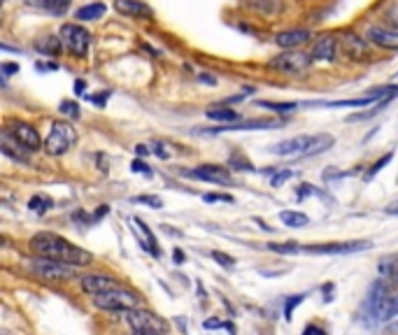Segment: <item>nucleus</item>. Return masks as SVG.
Masks as SVG:
<instances>
[{
  "instance_id": "6ab92c4d",
  "label": "nucleus",
  "mask_w": 398,
  "mask_h": 335,
  "mask_svg": "<svg viewBox=\"0 0 398 335\" xmlns=\"http://www.w3.org/2000/svg\"><path fill=\"white\" fill-rule=\"evenodd\" d=\"M310 38H312V33H310V31H306V28H296V31L277 33L275 42H277L279 47H284V49H298V47H303L306 42H310Z\"/></svg>"
},
{
  "instance_id": "ddd939ff",
  "label": "nucleus",
  "mask_w": 398,
  "mask_h": 335,
  "mask_svg": "<svg viewBox=\"0 0 398 335\" xmlns=\"http://www.w3.org/2000/svg\"><path fill=\"white\" fill-rule=\"evenodd\" d=\"M189 177L203 179V182H212V184H231V170L224 166H214V163H205V166H198L194 170H189Z\"/></svg>"
},
{
  "instance_id": "f8f14e48",
  "label": "nucleus",
  "mask_w": 398,
  "mask_h": 335,
  "mask_svg": "<svg viewBox=\"0 0 398 335\" xmlns=\"http://www.w3.org/2000/svg\"><path fill=\"white\" fill-rule=\"evenodd\" d=\"M371 243H326V245H308L303 247L306 254H354V251L368 249Z\"/></svg>"
},
{
  "instance_id": "f3484780",
  "label": "nucleus",
  "mask_w": 398,
  "mask_h": 335,
  "mask_svg": "<svg viewBox=\"0 0 398 335\" xmlns=\"http://www.w3.org/2000/svg\"><path fill=\"white\" fill-rule=\"evenodd\" d=\"M114 10L131 19H149L154 16V10L145 5L142 0H114Z\"/></svg>"
},
{
  "instance_id": "2eb2a0df",
  "label": "nucleus",
  "mask_w": 398,
  "mask_h": 335,
  "mask_svg": "<svg viewBox=\"0 0 398 335\" xmlns=\"http://www.w3.org/2000/svg\"><path fill=\"white\" fill-rule=\"evenodd\" d=\"M119 282L110 275H84L82 277V289L89 296H98V293H105V291H112V289H119Z\"/></svg>"
},
{
  "instance_id": "aec40b11",
  "label": "nucleus",
  "mask_w": 398,
  "mask_h": 335,
  "mask_svg": "<svg viewBox=\"0 0 398 335\" xmlns=\"http://www.w3.org/2000/svg\"><path fill=\"white\" fill-rule=\"evenodd\" d=\"M61 47H63L61 35H45V38H40L38 42H35V49L47 56H58L61 54Z\"/></svg>"
},
{
  "instance_id": "a878e982",
  "label": "nucleus",
  "mask_w": 398,
  "mask_h": 335,
  "mask_svg": "<svg viewBox=\"0 0 398 335\" xmlns=\"http://www.w3.org/2000/svg\"><path fill=\"white\" fill-rule=\"evenodd\" d=\"M268 249L277 251V254H301L303 247L298 243H289V245H277V243H271L268 245Z\"/></svg>"
},
{
  "instance_id": "1a4fd4ad",
  "label": "nucleus",
  "mask_w": 398,
  "mask_h": 335,
  "mask_svg": "<svg viewBox=\"0 0 398 335\" xmlns=\"http://www.w3.org/2000/svg\"><path fill=\"white\" fill-rule=\"evenodd\" d=\"M61 40L63 45H66V49L70 54L75 56H86V51H89V45H91V33L86 31V28H82L79 23H63L61 26Z\"/></svg>"
},
{
  "instance_id": "4c0bfd02",
  "label": "nucleus",
  "mask_w": 398,
  "mask_h": 335,
  "mask_svg": "<svg viewBox=\"0 0 398 335\" xmlns=\"http://www.w3.org/2000/svg\"><path fill=\"white\" fill-rule=\"evenodd\" d=\"M303 335H326V331L324 328H319V326H314V324H310V326H306Z\"/></svg>"
},
{
  "instance_id": "ea45409f",
  "label": "nucleus",
  "mask_w": 398,
  "mask_h": 335,
  "mask_svg": "<svg viewBox=\"0 0 398 335\" xmlns=\"http://www.w3.org/2000/svg\"><path fill=\"white\" fill-rule=\"evenodd\" d=\"M205 328H226V324L219 319H210V321H205Z\"/></svg>"
},
{
  "instance_id": "bb28decb",
  "label": "nucleus",
  "mask_w": 398,
  "mask_h": 335,
  "mask_svg": "<svg viewBox=\"0 0 398 335\" xmlns=\"http://www.w3.org/2000/svg\"><path fill=\"white\" fill-rule=\"evenodd\" d=\"M306 296H308V293H298V296H291L289 301H286V305H284V319H286V321L291 319V314H294V308H296V305H301L303 301H306Z\"/></svg>"
},
{
  "instance_id": "393cba45",
  "label": "nucleus",
  "mask_w": 398,
  "mask_h": 335,
  "mask_svg": "<svg viewBox=\"0 0 398 335\" xmlns=\"http://www.w3.org/2000/svg\"><path fill=\"white\" fill-rule=\"evenodd\" d=\"M28 208H31L33 212H38V214H45L47 210L54 208V201H51L49 196H33L31 203H28Z\"/></svg>"
},
{
  "instance_id": "9b49d317",
  "label": "nucleus",
  "mask_w": 398,
  "mask_h": 335,
  "mask_svg": "<svg viewBox=\"0 0 398 335\" xmlns=\"http://www.w3.org/2000/svg\"><path fill=\"white\" fill-rule=\"evenodd\" d=\"M279 126V121L275 119H240L233 123H221L216 128H198V133H233V131H254V128H275Z\"/></svg>"
},
{
  "instance_id": "f03ea898",
  "label": "nucleus",
  "mask_w": 398,
  "mask_h": 335,
  "mask_svg": "<svg viewBox=\"0 0 398 335\" xmlns=\"http://www.w3.org/2000/svg\"><path fill=\"white\" fill-rule=\"evenodd\" d=\"M336 145V138L333 135H326V133H319V135H298V138H289V140H282V142L273 145L271 147V154H277V156H314V154H321V151L331 149Z\"/></svg>"
},
{
  "instance_id": "6e6552de",
  "label": "nucleus",
  "mask_w": 398,
  "mask_h": 335,
  "mask_svg": "<svg viewBox=\"0 0 398 335\" xmlns=\"http://www.w3.org/2000/svg\"><path fill=\"white\" fill-rule=\"evenodd\" d=\"M268 66L273 70H279V73H284V75H303V73H308L310 66H312V56L303 54V51H298V49H289V51H284V54L271 58Z\"/></svg>"
},
{
  "instance_id": "39448f33",
  "label": "nucleus",
  "mask_w": 398,
  "mask_h": 335,
  "mask_svg": "<svg viewBox=\"0 0 398 335\" xmlns=\"http://www.w3.org/2000/svg\"><path fill=\"white\" fill-rule=\"evenodd\" d=\"M126 321L131 326L133 335H171L168 331V324L163 319H159L156 314L147 312V310H128Z\"/></svg>"
},
{
  "instance_id": "a18cd8bd",
  "label": "nucleus",
  "mask_w": 398,
  "mask_h": 335,
  "mask_svg": "<svg viewBox=\"0 0 398 335\" xmlns=\"http://www.w3.org/2000/svg\"><path fill=\"white\" fill-rule=\"evenodd\" d=\"M201 82H208V84H214L212 77H205V75H201Z\"/></svg>"
},
{
  "instance_id": "9d476101",
  "label": "nucleus",
  "mask_w": 398,
  "mask_h": 335,
  "mask_svg": "<svg viewBox=\"0 0 398 335\" xmlns=\"http://www.w3.org/2000/svg\"><path fill=\"white\" fill-rule=\"evenodd\" d=\"M5 133H8L16 145H21L26 151H38L40 147H42V138H40V133L26 121L12 119L8 123V128H5Z\"/></svg>"
},
{
  "instance_id": "7c9ffc66",
  "label": "nucleus",
  "mask_w": 398,
  "mask_h": 335,
  "mask_svg": "<svg viewBox=\"0 0 398 335\" xmlns=\"http://www.w3.org/2000/svg\"><path fill=\"white\" fill-rule=\"evenodd\" d=\"M58 110H61L63 114H68V116H75V119L79 116V105L73 103V101H63L61 105H58Z\"/></svg>"
},
{
  "instance_id": "20e7f679",
  "label": "nucleus",
  "mask_w": 398,
  "mask_h": 335,
  "mask_svg": "<svg viewBox=\"0 0 398 335\" xmlns=\"http://www.w3.org/2000/svg\"><path fill=\"white\" fill-rule=\"evenodd\" d=\"M368 310L371 317H375V321H387L396 314V298L391 296L389 286L384 280H377L368 296Z\"/></svg>"
},
{
  "instance_id": "412c9836",
  "label": "nucleus",
  "mask_w": 398,
  "mask_h": 335,
  "mask_svg": "<svg viewBox=\"0 0 398 335\" xmlns=\"http://www.w3.org/2000/svg\"><path fill=\"white\" fill-rule=\"evenodd\" d=\"M26 5L35 10L51 12V14H63L70 8V0H26Z\"/></svg>"
},
{
  "instance_id": "a211bd4d",
  "label": "nucleus",
  "mask_w": 398,
  "mask_h": 335,
  "mask_svg": "<svg viewBox=\"0 0 398 335\" xmlns=\"http://www.w3.org/2000/svg\"><path fill=\"white\" fill-rule=\"evenodd\" d=\"M338 40L333 35H324V38L317 40V45L312 47V61H333L338 54Z\"/></svg>"
},
{
  "instance_id": "0eeeda50",
  "label": "nucleus",
  "mask_w": 398,
  "mask_h": 335,
  "mask_svg": "<svg viewBox=\"0 0 398 335\" xmlns=\"http://www.w3.org/2000/svg\"><path fill=\"white\" fill-rule=\"evenodd\" d=\"M75 142H77L75 128L66 121H54L51 123L49 135H47V140H45V149H47V154H51V156H61V154H66Z\"/></svg>"
},
{
  "instance_id": "4be33fe9",
  "label": "nucleus",
  "mask_w": 398,
  "mask_h": 335,
  "mask_svg": "<svg viewBox=\"0 0 398 335\" xmlns=\"http://www.w3.org/2000/svg\"><path fill=\"white\" fill-rule=\"evenodd\" d=\"M108 12L103 3H91V5H84V8L77 10V14H75V19L79 21H96V19H103V14Z\"/></svg>"
},
{
  "instance_id": "c03bdc74",
  "label": "nucleus",
  "mask_w": 398,
  "mask_h": 335,
  "mask_svg": "<svg viewBox=\"0 0 398 335\" xmlns=\"http://www.w3.org/2000/svg\"><path fill=\"white\" fill-rule=\"evenodd\" d=\"M75 89H77L79 93L84 91V82H77V84H75Z\"/></svg>"
},
{
  "instance_id": "72a5a7b5",
  "label": "nucleus",
  "mask_w": 398,
  "mask_h": 335,
  "mask_svg": "<svg viewBox=\"0 0 398 335\" xmlns=\"http://www.w3.org/2000/svg\"><path fill=\"white\" fill-rule=\"evenodd\" d=\"M212 258H216V263H219V266H226V268L236 266V258L228 256V254H221V251H212Z\"/></svg>"
},
{
  "instance_id": "a19ab883",
  "label": "nucleus",
  "mask_w": 398,
  "mask_h": 335,
  "mask_svg": "<svg viewBox=\"0 0 398 335\" xmlns=\"http://www.w3.org/2000/svg\"><path fill=\"white\" fill-rule=\"evenodd\" d=\"M387 214H394V216H398V201H391L389 205H387V210H384Z\"/></svg>"
},
{
  "instance_id": "b1692460",
  "label": "nucleus",
  "mask_w": 398,
  "mask_h": 335,
  "mask_svg": "<svg viewBox=\"0 0 398 335\" xmlns=\"http://www.w3.org/2000/svg\"><path fill=\"white\" fill-rule=\"evenodd\" d=\"M279 221L286 223V226H291V228H303V226H308L310 223L308 214L294 212V210H284V212H279Z\"/></svg>"
},
{
  "instance_id": "423d86ee",
  "label": "nucleus",
  "mask_w": 398,
  "mask_h": 335,
  "mask_svg": "<svg viewBox=\"0 0 398 335\" xmlns=\"http://www.w3.org/2000/svg\"><path fill=\"white\" fill-rule=\"evenodd\" d=\"M28 270L35 275V277L45 280V282H68L75 280V266H66V263L51 261V258H33L28 261Z\"/></svg>"
},
{
  "instance_id": "7ed1b4c3",
  "label": "nucleus",
  "mask_w": 398,
  "mask_h": 335,
  "mask_svg": "<svg viewBox=\"0 0 398 335\" xmlns=\"http://www.w3.org/2000/svg\"><path fill=\"white\" fill-rule=\"evenodd\" d=\"M93 305H96L98 310H105V312H128V310L138 308L140 298H138V293L126 291L124 286H119V289L93 296Z\"/></svg>"
},
{
  "instance_id": "473e14b6",
  "label": "nucleus",
  "mask_w": 398,
  "mask_h": 335,
  "mask_svg": "<svg viewBox=\"0 0 398 335\" xmlns=\"http://www.w3.org/2000/svg\"><path fill=\"white\" fill-rule=\"evenodd\" d=\"M136 203H147L149 208H154V210H159V208H163V201L159 196H138V198H133Z\"/></svg>"
},
{
  "instance_id": "37998d69",
  "label": "nucleus",
  "mask_w": 398,
  "mask_h": 335,
  "mask_svg": "<svg viewBox=\"0 0 398 335\" xmlns=\"http://www.w3.org/2000/svg\"><path fill=\"white\" fill-rule=\"evenodd\" d=\"M175 263H184V254H182V249H175Z\"/></svg>"
},
{
  "instance_id": "c85d7f7f",
  "label": "nucleus",
  "mask_w": 398,
  "mask_h": 335,
  "mask_svg": "<svg viewBox=\"0 0 398 335\" xmlns=\"http://www.w3.org/2000/svg\"><path fill=\"white\" fill-rule=\"evenodd\" d=\"M259 105L261 108H268V110H277V112H289V110L298 108V103H271V101H261Z\"/></svg>"
},
{
  "instance_id": "f704fd0d",
  "label": "nucleus",
  "mask_w": 398,
  "mask_h": 335,
  "mask_svg": "<svg viewBox=\"0 0 398 335\" xmlns=\"http://www.w3.org/2000/svg\"><path fill=\"white\" fill-rule=\"evenodd\" d=\"M203 201H205V203H216V201L233 203V198H231V196H226V193H205Z\"/></svg>"
},
{
  "instance_id": "49530a36",
  "label": "nucleus",
  "mask_w": 398,
  "mask_h": 335,
  "mask_svg": "<svg viewBox=\"0 0 398 335\" xmlns=\"http://www.w3.org/2000/svg\"><path fill=\"white\" fill-rule=\"evenodd\" d=\"M0 335H12L10 331H3V333H0Z\"/></svg>"
},
{
  "instance_id": "c756f323",
  "label": "nucleus",
  "mask_w": 398,
  "mask_h": 335,
  "mask_svg": "<svg viewBox=\"0 0 398 335\" xmlns=\"http://www.w3.org/2000/svg\"><path fill=\"white\" fill-rule=\"evenodd\" d=\"M384 23H387L389 28H394V31H398V5H391V8L384 12Z\"/></svg>"
},
{
  "instance_id": "c9c22d12",
  "label": "nucleus",
  "mask_w": 398,
  "mask_h": 335,
  "mask_svg": "<svg viewBox=\"0 0 398 335\" xmlns=\"http://www.w3.org/2000/svg\"><path fill=\"white\" fill-rule=\"evenodd\" d=\"M289 177H291V173H289V170H282V173L273 175L271 184H273V186H282V184H284V182H286V179H289Z\"/></svg>"
},
{
  "instance_id": "dca6fc26",
  "label": "nucleus",
  "mask_w": 398,
  "mask_h": 335,
  "mask_svg": "<svg viewBox=\"0 0 398 335\" xmlns=\"http://www.w3.org/2000/svg\"><path fill=\"white\" fill-rule=\"evenodd\" d=\"M366 40L382 49H391V51H398V31L394 28H382V26H371L366 33Z\"/></svg>"
},
{
  "instance_id": "58836bf2",
  "label": "nucleus",
  "mask_w": 398,
  "mask_h": 335,
  "mask_svg": "<svg viewBox=\"0 0 398 335\" xmlns=\"http://www.w3.org/2000/svg\"><path fill=\"white\" fill-rule=\"evenodd\" d=\"M12 73H19V66H16V63H3V75H5V77H10Z\"/></svg>"
},
{
  "instance_id": "4468645a",
  "label": "nucleus",
  "mask_w": 398,
  "mask_h": 335,
  "mask_svg": "<svg viewBox=\"0 0 398 335\" xmlns=\"http://www.w3.org/2000/svg\"><path fill=\"white\" fill-rule=\"evenodd\" d=\"M340 49L343 54L352 61H366L371 56V49H368V40L366 38H359L354 33H345L340 35Z\"/></svg>"
},
{
  "instance_id": "5701e85b",
  "label": "nucleus",
  "mask_w": 398,
  "mask_h": 335,
  "mask_svg": "<svg viewBox=\"0 0 398 335\" xmlns=\"http://www.w3.org/2000/svg\"><path fill=\"white\" fill-rule=\"evenodd\" d=\"M208 114V119H212V121H221V123H233V121H240V114L236 110H231V108H224V105H219V108H212V110H208L205 112Z\"/></svg>"
},
{
  "instance_id": "2f4dec72",
  "label": "nucleus",
  "mask_w": 398,
  "mask_h": 335,
  "mask_svg": "<svg viewBox=\"0 0 398 335\" xmlns=\"http://www.w3.org/2000/svg\"><path fill=\"white\" fill-rule=\"evenodd\" d=\"M391 158H394V154H384L382 158H380V161L375 163V166H371V170H368V175H366V179H371L373 175H377L380 170H382L384 166H387V163L391 161Z\"/></svg>"
},
{
  "instance_id": "cd10ccee",
  "label": "nucleus",
  "mask_w": 398,
  "mask_h": 335,
  "mask_svg": "<svg viewBox=\"0 0 398 335\" xmlns=\"http://www.w3.org/2000/svg\"><path fill=\"white\" fill-rule=\"evenodd\" d=\"M136 223H138V228L142 231L145 235H147V240H149V247H151V254L154 256H159V249H156V238H154V233L149 231V226L145 223L142 219H136Z\"/></svg>"
},
{
  "instance_id": "79ce46f5",
  "label": "nucleus",
  "mask_w": 398,
  "mask_h": 335,
  "mask_svg": "<svg viewBox=\"0 0 398 335\" xmlns=\"http://www.w3.org/2000/svg\"><path fill=\"white\" fill-rule=\"evenodd\" d=\"M136 151H138L140 156H145V154H149L151 149H149V147H145V145H138V147H136Z\"/></svg>"
},
{
  "instance_id": "f257e3e1",
  "label": "nucleus",
  "mask_w": 398,
  "mask_h": 335,
  "mask_svg": "<svg viewBox=\"0 0 398 335\" xmlns=\"http://www.w3.org/2000/svg\"><path fill=\"white\" fill-rule=\"evenodd\" d=\"M31 249L42 258H51V261L66 263V266H75V268L89 266V263L93 261L91 251H86L77 245L68 243L66 238H61V235H56V233L33 235Z\"/></svg>"
},
{
  "instance_id": "e433bc0d",
  "label": "nucleus",
  "mask_w": 398,
  "mask_h": 335,
  "mask_svg": "<svg viewBox=\"0 0 398 335\" xmlns=\"http://www.w3.org/2000/svg\"><path fill=\"white\" fill-rule=\"evenodd\" d=\"M131 168H133V173H142L145 177H151V175H154L147 166H145L142 161H133V166H131Z\"/></svg>"
}]
</instances>
